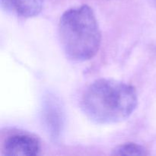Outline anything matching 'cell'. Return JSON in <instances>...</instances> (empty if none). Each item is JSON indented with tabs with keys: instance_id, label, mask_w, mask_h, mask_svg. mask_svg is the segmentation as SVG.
Masks as SVG:
<instances>
[{
	"instance_id": "1",
	"label": "cell",
	"mask_w": 156,
	"mask_h": 156,
	"mask_svg": "<svg viewBox=\"0 0 156 156\" xmlns=\"http://www.w3.org/2000/svg\"><path fill=\"white\" fill-rule=\"evenodd\" d=\"M137 105L138 96L133 85L110 79H98L92 82L81 100L85 116L98 124L123 121L133 113Z\"/></svg>"
},
{
	"instance_id": "2",
	"label": "cell",
	"mask_w": 156,
	"mask_h": 156,
	"mask_svg": "<svg viewBox=\"0 0 156 156\" xmlns=\"http://www.w3.org/2000/svg\"><path fill=\"white\" fill-rule=\"evenodd\" d=\"M59 38L66 55L76 62L91 59L98 52L101 33L92 9L87 5L71 8L61 16Z\"/></svg>"
},
{
	"instance_id": "3",
	"label": "cell",
	"mask_w": 156,
	"mask_h": 156,
	"mask_svg": "<svg viewBox=\"0 0 156 156\" xmlns=\"http://www.w3.org/2000/svg\"><path fill=\"white\" fill-rule=\"evenodd\" d=\"M2 154L4 155H37L41 146L39 140L27 133H14L8 136L3 141Z\"/></svg>"
},
{
	"instance_id": "4",
	"label": "cell",
	"mask_w": 156,
	"mask_h": 156,
	"mask_svg": "<svg viewBox=\"0 0 156 156\" xmlns=\"http://www.w3.org/2000/svg\"><path fill=\"white\" fill-rule=\"evenodd\" d=\"M43 117L50 136L54 140H59L64 126L62 108L57 98L47 96L44 101Z\"/></svg>"
},
{
	"instance_id": "5",
	"label": "cell",
	"mask_w": 156,
	"mask_h": 156,
	"mask_svg": "<svg viewBox=\"0 0 156 156\" xmlns=\"http://www.w3.org/2000/svg\"><path fill=\"white\" fill-rule=\"evenodd\" d=\"M45 0H1L2 7L7 12L21 18H30L39 15Z\"/></svg>"
},
{
	"instance_id": "6",
	"label": "cell",
	"mask_w": 156,
	"mask_h": 156,
	"mask_svg": "<svg viewBox=\"0 0 156 156\" xmlns=\"http://www.w3.org/2000/svg\"><path fill=\"white\" fill-rule=\"evenodd\" d=\"M113 155H147V149L137 143H128L118 146L113 150Z\"/></svg>"
}]
</instances>
